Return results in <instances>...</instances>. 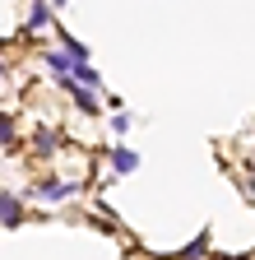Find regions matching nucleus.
<instances>
[{"instance_id":"f257e3e1","label":"nucleus","mask_w":255,"mask_h":260,"mask_svg":"<svg viewBox=\"0 0 255 260\" xmlns=\"http://www.w3.org/2000/svg\"><path fill=\"white\" fill-rule=\"evenodd\" d=\"M38 195H42L47 205H60V200H70V195H75V186H70V181H42Z\"/></svg>"},{"instance_id":"f03ea898","label":"nucleus","mask_w":255,"mask_h":260,"mask_svg":"<svg viewBox=\"0 0 255 260\" xmlns=\"http://www.w3.org/2000/svg\"><path fill=\"white\" fill-rule=\"evenodd\" d=\"M112 168H116V172H135V168H139V153L125 149V144H116V149H112Z\"/></svg>"},{"instance_id":"7ed1b4c3","label":"nucleus","mask_w":255,"mask_h":260,"mask_svg":"<svg viewBox=\"0 0 255 260\" xmlns=\"http://www.w3.org/2000/svg\"><path fill=\"white\" fill-rule=\"evenodd\" d=\"M0 214H5V228H19V218H23V205L14 200V190H5V195H0Z\"/></svg>"},{"instance_id":"20e7f679","label":"nucleus","mask_w":255,"mask_h":260,"mask_svg":"<svg viewBox=\"0 0 255 260\" xmlns=\"http://www.w3.org/2000/svg\"><path fill=\"white\" fill-rule=\"evenodd\" d=\"M56 144H60V135H56V130H51V125H38V130H33V149H38L42 158H47V153H51Z\"/></svg>"},{"instance_id":"39448f33","label":"nucleus","mask_w":255,"mask_h":260,"mask_svg":"<svg viewBox=\"0 0 255 260\" xmlns=\"http://www.w3.org/2000/svg\"><path fill=\"white\" fill-rule=\"evenodd\" d=\"M75 84H79V88H93V93H98V84H102V75H98V70H93V65H79V70H75Z\"/></svg>"},{"instance_id":"423d86ee","label":"nucleus","mask_w":255,"mask_h":260,"mask_svg":"<svg viewBox=\"0 0 255 260\" xmlns=\"http://www.w3.org/2000/svg\"><path fill=\"white\" fill-rule=\"evenodd\" d=\"M42 23H51V5L47 0H38V5L28 10V28H42Z\"/></svg>"},{"instance_id":"0eeeda50","label":"nucleus","mask_w":255,"mask_h":260,"mask_svg":"<svg viewBox=\"0 0 255 260\" xmlns=\"http://www.w3.org/2000/svg\"><path fill=\"white\" fill-rule=\"evenodd\" d=\"M60 51H70L79 65H88V47H84V42H75V38H60Z\"/></svg>"},{"instance_id":"6e6552de","label":"nucleus","mask_w":255,"mask_h":260,"mask_svg":"<svg viewBox=\"0 0 255 260\" xmlns=\"http://www.w3.org/2000/svg\"><path fill=\"white\" fill-rule=\"evenodd\" d=\"M200 251H209V233H200V237H195V242H190V246H186V251H181V260H195V255H200Z\"/></svg>"},{"instance_id":"1a4fd4ad","label":"nucleus","mask_w":255,"mask_h":260,"mask_svg":"<svg viewBox=\"0 0 255 260\" xmlns=\"http://www.w3.org/2000/svg\"><path fill=\"white\" fill-rule=\"evenodd\" d=\"M0 140H5V149L14 144V116H0Z\"/></svg>"},{"instance_id":"9d476101","label":"nucleus","mask_w":255,"mask_h":260,"mask_svg":"<svg viewBox=\"0 0 255 260\" xmlns=\"http://www.w3.org/2000/svg\"><path fill=\"white\" fill-rule=\"evenodd\" d=\"M112 130H116V135H125V130H130V112H116V116H112Z\"/></svg>"}]
</instances>
